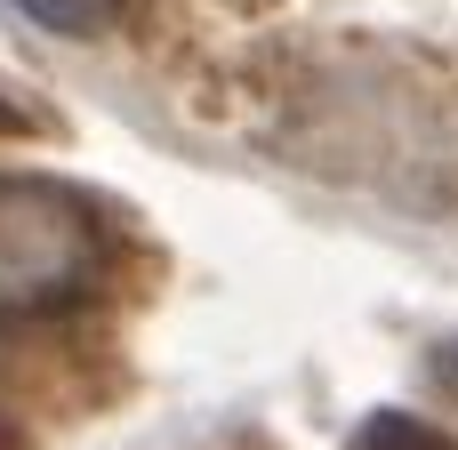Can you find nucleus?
<instances>
[{
	"label": "nucleus",
	"instance_id": "obj_1",
	"mask_svg": "<svg viewBox=\"0 0 458 450\" xmlns=\"http://www.w3.org/2000/svg\"><path fill=\"white\" fill-rule=\"evenodd\" d=\"M97 282V217L56 177H0V314L72 306Z\"/></svg>",
	"mask_w": 458,
	"mask_h": 450
},
{
	"label": "nucleus",
	"instance_id": "obj_2",
	"mask_svg": "<svg viewBox=\"0 0 458 450\" xmlns=\"http://www.w3.org/2000/svg\"><path fill=\"white\" fill-rule=\"evenodd\" d=\"M346 450H458V435H443V427L419 419V411H378V419L354 427Z\"/></svg>",
	"mask_w": 458,
	"mask_h": 450
},
{
	"label": "nucleus",
	"instance_id": "obj_3",
	"mask_svg": "<svg viewBox=\"0 0 458 450\" xmlns=\"http://www.w3.org/2000/svg\"><path fill=\"white\" fill-rule=\"evenodd\" d=\"M8 8H24L40 32H81L89 40V32H113L137 0H8Z\"/></svg>",
	"mask_w": 458,
	"mask_h": 450
},
{
	"label": "nucleus",
	"instance_id": "obj_4",
	"mask_svg": "<svg viewBox=\"0 0 458 450\" xmlns=\"http://www.w3.org/2000/svg\"><path fill=\"white\" fill-rule=\"evenodd\" d=\"M427 378H435V386H451V395H458V338H451V346H435V354H427Z\"/></svg>",
	"mask_w": 458,
	"mask_h": 450
}]
</instances>
